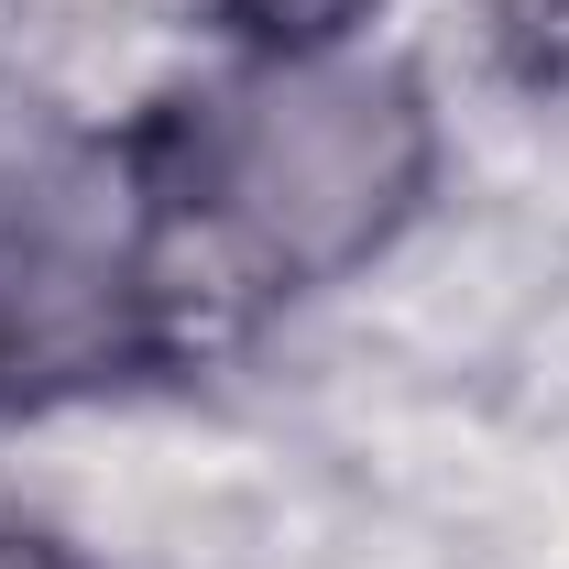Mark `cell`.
Returning a JSON list of instances; mask_svg holds the SVG:
<instances>
[{
    "label": "cell",
    "instance_id": "obj_4",
    "mask_svg": "<svg viewBox=\"0 0 569 569\" xmlns=\"http://www.w3.org/2000/svg\"><path fill=\"white\" fill-rule=\"evenodd\" d=\"M482 56L515 99L569 110V0H482Z\"/></svg>",
    "mask_w": 569,
    "mask_h": 569
},
{
    "label": "cell",
    "instance_id": "obj_5",
    "mask_svg": "<svg viewBox=\"0 0 569 569\" xmlns=\"http://www.w3.org/2000/svg\"><path fill=\"white\" fill-rule=\"evenodd\" d=\"M0 569H99V559L67 548L56 526H0Z\"/></svg>",
    "mask_w": 569,
    "mask_h": 569
},
{
    "label": "cell",
    "instance_id": "obj_3",
    "mask_svg": "<svg viewBox=\"0 0 569 569\" xmlns=\"http://www.w3.org/2000/svg\"><path fill=\"white\" fill-rule=\"evenodd\" d=\"M219 22L230 56H329V44H361L383 0H198Z\"/></svg>",
    "mask_w": 569,
    "mask_h": 569
},
{
    "label": "cell",
    "instance_id": "obj_1",
    "mask_svg": "<svg viewBox=\"0 0 569 569\" xmlns=\"http://www.w3.org/2000/svg\"><path fill=\"white\" fill-rule=\"evenodd\" d=\"M142 252L187 383L252 351L284 307L372 274L427 219L449 176V121L417 56H230L198 88L142 99L132 121Z\"/></svg>",
    "mask_w": 569,
    "mask_h": 569
},
{
    "label": "cell",
    "instance_id": "obj_2",
    "mask_svg": "<svg viewBox=\"0 0 569 569\" xmlns=\"http://www.w3.org/2000/svg\"><path fill=\"white\" fill-rule=\"evenodd\" d=\"M132 383H187V361L142 252L132 142L110 121L0 164V427Z\"/></svg>",
    "mask_w": 569,
    "mask_h": 569
}]
</instances>
